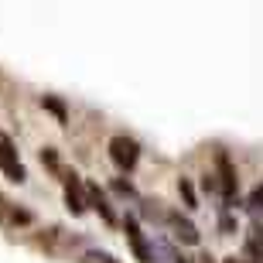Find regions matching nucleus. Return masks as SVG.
I'll use <instances>...</instances> for the list:
<instances>
[{"mask_svg":"<svg viewBox=\"0 0 263 263\" xmlns=\"http://www.w3.org/2000/svg\"><path fill=\"white\" fill-rule=\"evenodd\" d=\"M86 263H120V260H113L109 253H99V250H89V253H86Z\"/></svg>","mask_w":263,"mask_h":263,"instance_id":"nucleus-13","label":"nucleus"},{"mask_svg":"<svg viewBox=\"0 0 263 263\" xmlns=\"http://www.w3.org/2000/svg\"><path fill=\"white\" fill-rule=\"evenodd\" d=\"M0 219H4V222L28 226V222H31V212H24V209H14L10 202H4V198H0Z\"/></svg>","mask_w":263,"mask_h":263,"instance_id":"nucleus-9","label":"nucleus"},{"mask_svg":"<svg viewBox=\"0 0 263 263\" xmlns=\"http://www.w3.org/2000/svg\"><path fill=\"white\" fill-rule=\"evenodd\" d=\"M226 263H243V260H236V256H229V260H226Z\"/></svg>","mask_w":263,"mask_h":263,"instance_id":"nucleus-17","label":"nucleus"},{"mask_svg":"<svg viewBox=\"0 0 263 263\" xmlns=\"http://www.w3.org/2000/svg\"><path fill=\"white\" fill-rule=\"evenodd\" d=\"M109 161L120 167V171H134L137 161H140V144H137L134 137H113L109 140Z\"/></svg>","mask_w":263,"mask_h":263,"instance_id":"nucleus-1","label":"nucleus"},{"mask_svg":"<svg viewBox=\"0 0 263 263\" xmlns=\"http://www.w3.org/2000/svg\"><path fill=\"white\" fill-rule=\"evenodd\" d=\"M41 164H48L51 171H59V154H55L51 147H45V151H41Z\"/></svg>","mask_w":263,"mask_h":263,"instance_id":"nucleus-14","label":"nucleus"},{"mask_svg":"<svg viewBox=\"0 0 263 263\" xmlns=\"http://www.w3.org/2000/svg\"><path fill=\"white\" fill-rule=\"evenodd\" d=\"M41 106H45V109H51V113L59 117V123H65V120H68L65 106H62V103H59V99H55V96H45V99H41Z\"/></svg>","mask_w":263,"mask_h":263,"instance_id":"nucleus-10","label":"nucleus"},{"mask_svg":"<svg viewBox=\"0 0 263 263\" xmlns=\"http://www.w3.org/2000/svg\"><path fill=\"white\" fill-rule=\"evenodd\" d=\"M215 171H219V175H215V178H219V195H222L226 202H233L239 178H236V167H233V161H229L226 151H215Z\"/></svg>","mask_w":263,"mask_h":263,"instance_id":"nucleus-3","label":"nucleus"},{"mask_svg":"<svg viewBox=\"0 0 263 263\" xmlns=\"http://www.w3.org/2000/svg\"><path fill=\"white\" fill-rule=\"evenodd\" d=\"M167 222H171V233H175V239H181V243H188V246L198 243V229L188 222V219H181L178 212H171V215H167Z\"/></svg>","mask_w":263,"mask_h":263,"instance_id":"nucleus-7","label":"nucleus"},{"mask_svg":"<svg viewBox=\"0 0 263 263\" xmlns=\"http://www.w3.org/2000/svg\"><path fill=\"white\" fill-rule=\"evenodd\" d=\"M86 205H92V209H96L99 215H103V222H117V215H113V209H109V202H106V195H103V192H99L96 185H86Z\"/></svg>","mask_w":263,"mask_h":263,"instance_id":"nucleus-8","label":"nucleus"},{"mask_svg":"<svg viewBox=\"0 0 263 263\" xmlns=\"http://www.w3.org/2000/svg\"><path fill=\"white\" fill-rule=\"evenodd\" d=\"M178 192H181V198H185V205L188 209H195V192H192V185H188V178H181V181H178Z\"/></svg>","mask_w":263,"mask_h":263,"instance_id":"nucleus-11","label":"nucleus"},{"mask_svg":"<svg viewBox=\"0 0 263 263\" xmlns=\"http://www.w3.org/2000/svg\"><path fill=\"white\" fill-rule=\"evenodd\" d=\"M113 188H117L120 195H134V188H130V185H127V181H113Z\"/></svg>","mask_w":263,"mask_h":263,"instance_id":"nucleus-15","label":"nucleus"},{"mask_svg":"<svg viewBox=\"0 0 263 263\" xmlns=\"http://www.w3.org/2000/svg\"><path fill=\"white\" fill-rule=\"evenodd\" d=\"M243 256H246V263H263V226H250L246 229Z\"/></svg>","mask_w":263,"mask_h":263,"instance_id":"nucleus-6","label":"nucleus"},{"mask_svg":"<svg viewBox=\"0 0 263 263\" xmlns=\"http://www.w3.org/2000/svg\"><path fill=\"white\" fill-rule=\"evenodd\" d=\"M0 171L10 178V181H28V171H24V164H21L17 157V147H14V140H10L7 134H0Z\"/></svg>","mask_w":263,"mask_h":263,"instance_id":"nucleus-2","label":"nucleus"},{"mask_svg":"<svg viewBox=\"0 0 263 263\" xmlns=\"http://www.w3.org/2000/svg\"><path fill=\"white\" fill-rule=\"evenodd\" d=\"M175 263H198V256H185V253H175Z\"/></svg>","mask_w":263,"mask_h":263,"instance_id":"nucleus-16","label":"nucleus"},{"mask_svg":"<svg viewBox=\"0 0 263 263\" xmlns=\"http://www.w3.org/2000/svg\"><path fill=\"white\" fill-rule=\"evenodd\" d=\"M123 233H127V243H130V250H134L137 263H154V250H151V243H147V236L140 233V226H137L134 215L123 219Z\"/></svg>","mask_w":263,"mask_h":263,"instance_id":"nucleus-4","label":"nucleus"},{"mask_svg":"<svg viewBox=\"0 0 263 263\" xmlns=\"http://www.w3.org/2000/svg\"><path fill=\"white\" fill-rule=\"evenodd\" d=\"M65 205L72 215L86 212V185L79 181V175H65Z\"/></svg>","mask_w":263,"mask_h":263,"instance_id":"nucleus-5","label":"nucleus"},{"mask_svg":"<svg viewBox=\"0 0 263 263\" xmlns=\"http://www.w3.org/2000/svg\"><path fill=\"white\" fill-rule=\"evenodd\" d=\"M246 205H250L253 212H263V185H256L253 192H250V202H246Z\"/></svg>","mask_w":263,"mask_h":263,"instance_id":"nucleus-12","label":"nucleus"}]
</instances>
